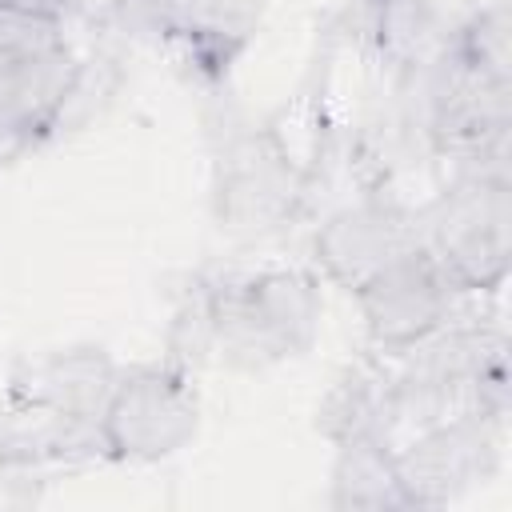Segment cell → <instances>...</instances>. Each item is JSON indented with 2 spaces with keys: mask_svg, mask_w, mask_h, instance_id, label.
Listing matches in <instances>:
<instances>
[{
  "mask_svg": "<svg viewBox=\"0 0 512 512\" xmlns=\"http://www.w3.org/2000/svg\"><path fill=\"white\" fill-rule=\"evenodd\" d=\"M388 368L392 444L400 432H420L472 412H508V336L500 324L464 320L380 348Z\"/></svg>",
  "mask_w": 512,
  "mask_h": 512,
  "instance_id": "cell-1",
  "label": "cell"
},
{
  "mask_svg": "<svg viewBox=\"0 0 512 512\" xmlns=\"http://www.w3.org/2000/svg\"><path fill=\"white\" fill-rule=\"evenodd\" d=\"M212 352L240 372H260L308 352L320 328V288L300 268L204 284Z\"/></svg>",
  "mask_w": 512,
  "mask_h": 512,
  "instance_id": "cell-2",
  "label": "cell"
},
{
  "mask_svg": "<svg viewBox=\"0 0 512 512\" xmlns=\"http://www.w3.org/2000/svg\"><path fill=\"white\" fill-rule=\"evenodd\" d=\"M416 228L464 292H496L512 260V176L452 168L448 184L416 208Z\"/></svg>",
  "mask_w": 512,
  "mask_h": 512,
  "instance_id": "cell-3",
  "label": "cell"
},
{
  "mask_svg": "<svg viewBox=\"0 0 512 512\" xmlns=\"http://www.w3.org/2000/svg\"><path fill=\"white\" fill-rule=\"evenodd\" d=\"M504 436L508 412H472L400 440L392 460L408 508H444L492 480L504 460Z\"/></svg>",
  "mask_w": 512,
  "mask_h": 512,
  "instance_id": "cell-4",
  "label": "cell"
},
{
  "mask_svg": "<svg viewBox=\"0 0 512 512\" xmlns=\"http://www.w3.org/2000/svg\"><path fill=\"white\" fill-rule=\"evenodd\" d=\"M200 428V400L188 384V372L160 364V368H132L120 372L108 408H104V440L108 460L152 464L180 452Z\"/></svg>",
  "mask_w": 512,
  "mask_h": 512,
  "instance_id": "cell-5",
  "label": "cell"
},
{
  "mask_svg": "<svg viewBox=\"0 0 512 512\" xmlns=\"http://www.w3.org/2000/svg\"><path fill=\"white\" fill-rule=\"evenodd\" d=\"M360 300L368 336L376 348H400L444 320H452L464 304V292L456 276L424 248L416 244L412 252L396 256L388 268H380L364 288L352 292Z\"/></svg>",
  "mask_w": 512,
  "mask_h": 512,
  "instance_id": "cell-6",
  "label": "cell"
},
{
  "mask_svg": "<svg viewBox=\"0 0 512 512\" xmlns=\"http://www.w3.org/2000/svg\"><path fill=\"white\" fill-rule=\"evenodd\" d=\"M420 244L416 208L400 204L396 196L372 188L348 208L332 212L316 232V260L320 268L348 292L364 288L380 268Z\"/></svg>",
  "mask_w": 512,
  "mask_h": 512,
  "instance_id": "cell-7",
  "label": "cell"
},
{
  "mask_svg": "<svg viewBox=\"0 0 512 512\" xmlns=\"http://www.w3.org/2000/svg\"><path fill=\"white\" fill-rule=\"evenodd\" d=\"M288 160L268 128L236 136L220 156V220L236 232H264L292 216L304 180Z\"/></svg>",
  "mask_w": 512,
  "mask_h": 512,
  "instance_id": "cell-8",
  "label": "cell"
},
{
  "mask_svg": "<svg viewBox=\"0 0 512 512\" xmlns=\"http://www.w3.org/2000/svg\"><path fill=\"white\" fill-rule=\"evenodd\" d=\"M80 80L72 48L0 56V156L44 136Z\"/></svg>",
  "mask_w": 512,
  "mask_h": 512,
  "instance_id": "cell-9",
  "label": "cell"
},
{
  "mask_svg": "<svg viewBox=\"0 0 512 512\" xmlns=\"http://www.w3.org/2000/svg\"><path fill=\"white\" fill-rule=\"evenodd\" d=\"M116 380L120 368L112 364V356H104L100 348H68V352H48L40 360H24L12 372L4 400L24 408L104 420Z\"/></svg>",
  "mask_w": 512,
  "mask_h": 512,
  "instance_id": "cell-10",
  "label": "cell"
},
{
  "mask_svg": "<svg viewBox=\"0 0 512 512\" xmlns=\"http://www.w3.org/2000/svg\"><path fill=\"white\" fill-rule=\"evenodd\" d=\"M148 20L176 40L192 64L224 72L252 40L268 0H140Z\"/></svg>",
  "mask_w": 512,
  "mask_h": 512,
  "instance_id": "cell-11",
  "label": "cell"
},
{
  "mask_svg": "<svg viewBox=\"0 0 512 512\" xmlns=\"http://www.w3.org/2000/svg\"><path fill=\"white\" fill-rule=\"evenodd\" d=\"M0 460L4 464H84L108 460L104 420L24 408L0 400Z\"/></svg>",
  "mask_w": 512,
  "mask_h": 512,
  "instance_id": "cell-12",
  "label": "cell"
},
{
  "mask_svg": "<svg viewBox=\"0 0 512 512\" xmlns=\"http://www.w3.org/2000/svg\"><path fill=\"white\" fill-rule=\"evenodd\" d=\"M316 428L336 444L352 436H372L392 448V404H388V368L384 356H360L352 360L328 396L316 408Z\"/></svg>",
  "mask_w": 512,
  "mask_h": 512,
  "instance_id": "cell-13",
  "label": "cell"
},
{
  "mask_svg": "<svg viewBox=\"0 0 512 512\" xmlns=\"http://www.w3.org/2000/svg\"><path fill=\"white\" fill-rule=\"evenodd\" d=\"M332 508L352 512H408V496L396 476L392 448L372 436L336 440Z\"/></svg>",
  "mask_w": 512,
  "mask_h": 512,
  "instance_id": "cell-14",
  "label": "cell"
},
{
  "mask_svg": "<svg viewBox=\"0 0 512 512\" xmlns=\"http://www.w3.org/2000/svg\"><path fill=\"white\" fill-rule=\"evenodd\" d=\"M376 48L380 60L392 72H412V68H428L436 64L452 40H456V24L448 28L436 0H376Z\"/></svg>",
  "mask_w": 512,
  "mask_h": 512,
  "instance_id": "cell-15",
  "label": "cell"
},
{
  "mask_svg": "<svg viewBox=\"0 0 512 512\" xmlns=\"http://www.w3.org/2000/svg\"><path fill=\"white\" fill-rule=\"evenodd\" d=\"M456 48L472 64H484L492 72H512V20L508 4L496 0L480 12H472L464 24H456Z\"/></svg>",
  "mask_w": 512,
  "mask_h": 512,
  "instance_id": "cell-16",
  "label": "cell"
},
{
  "mask_svg": "<svg viewBox=\"0 0 512 512\" xmlns=\"http://www.w3.org/2000/svg\"><path fill=\"white\" fill-rule=\"evenodd\" d=\"M64 20L56 16H36L0 4V56H20V52H52L64 48Z\"/></svg>",
  "mask_w": 512,
  "mask_h": 512,
  "instance_id": "cell-17",
  "label": "cell"
},
{
  "mask_svg": "<svg viewBox=\"0 0 512 512\" xmlns=\"http://www.w3.org/2000/svg\"><path fill=\"white\" fill-rule=\"evenodd\" d=\"M8 8H20V12H36V16H56L64 20V12L76 4V0H0Z\"/></svg>",
  "mask_w": 512,
  "mask_h": 512,
  "instance_id": "cell-18",
  "label": "cell"
},
{
  "mask_svg": "<svg viewBox=\"0 0 512 512\" xmlns=\"http://www.w3.org/2000/svg\"><path fill=\"white\" fill-rule=\"evenodd\" d=\"M368 4H376V0H368Z\"/></svg>",
  "mask_w": 512,
  "mask_h": 512,
  "instance_id": "cell-19",
  "label": "cell"
}]
</instances>
